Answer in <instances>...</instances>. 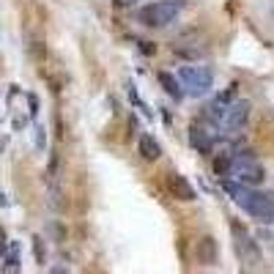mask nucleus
Returning a JSON list of instances; mask_svg holds the SVG:
<instances>
[{"label": "nucleus", "mask_w": 274, "mask_h": 274, "mask_svg": "<svg viewBox=\"0 0 274 274\" xmlns=\"http://www.w3.org/2000/svg\"><path fill=\"white\" fill-rule=\"evenodd\" d=\"M222 189L228 192L233 198V203L241 206L249 217H255V220H261V222H274V200L269 195L258 192L255 187H244V184H239V181H225Z\"/></svg>", "instance_id": "nucleus-1"}, {"label": "nucleus", "mask_w": 274, "mask_h": 274, "mask_svg": "<svg viewBox=\"0 0 274 274\" xmlns=\"http://www.w3.org/2000/svg\"><path fill=\"white\" fill-rule=\"evenodd\" d=\"M225 173L233 175V181L244 184V187H258V184H263V179H266L261 162H258L252 154H247V151L244 154H233L228 159V170Z\"/></svg>", "instance_id": "nucleus-2"}, {"label": "nucleus", "mask_w": 274, "mask_h": 274, "mask_svg": "<svg viewBox=\"0 0 274 274\" xmlns=\"http://www.w3.org/2000/svg\"><path fill=\"white\" fill-rule=\"evenodd\" d=\"M179 83L184 85V93L189 96H206L208 91H211L214 85V74L208 66H198V63H192V66H184L179 71Z\"/></svg>", "instance_id": "nucleus-3"}, {"label": "nucleus", "mask_w": 274, "mask_h": 274, "mask_svg": "<svg viewBox=\"0 0 274 274\" xmlns=\"http://www.w3.org/2000/svg\"><path fill=\"white\" fill-rule=\"evenodd\" d=\"M179 6L175 3H167V0H156V3H148L143 6L140 14H137V19L143 22L146 28H165L170 25V22L179 17Z\"/></svg>", "instance_id": "nucleus-4"}, {"label": "nucleus", "mask_w": 274, "mask_h": 274, "mask_svg": "<svg viewBox=\"0 0 274 274\" xmlns=\"http://www.w3.org/2000/svg\"><path fill=\"white\" fill-rule=\"evenodd\" d=\"M233 241H236V252L241 255V261L247 266H255L261 261V249L252 241V236L247 233V228H241L239 222H233Z\"/></svg>", "instance_id": "nucleus-5"}, {"label": "nucleus", "mask_w": 274, "mask_h": 274, "mask_svg": "<svg viewBox=\"0 0 274 274\" xmlns=\"http://www.w3.org/2000/svg\"><path fill=\"white\" fill-rule=\"evenodd\" d=\"M249 107H252V104H249L247 99H233L228 104V110H225V115H222L220 124L228 129L230 134L233 132H241L244 124H247V118H249Z\"/></svg>", "instance_id": "nucleus-6"}, {"label": "nucleus", "mask_w": 274, "mask_h": 274, "mask_svg": "<svg viewBox=\"0 0 274 274\" xmlns=\"http://www.w3.org/2000/svg\"><path fill=\"white\" fill-rule=\"evenodd\" d=\"M167 189H170V195L175 200H184V203H189V200L198 198L195 187H192V184L184 179L181 173H170V175H167Z\"/></svg>", "instance_id": "nucleus-7"}, {"label": "nucleus", "mask_w": 274, "mask_h": 274, "mask_svg": "<svg viewBox=\"0 0 274 274\" xmlns=\"http://www.w3.org/2000/svg\"><path fill=\"white\" fill-rule=\"evenodd\" d=\"M195 258H198V263H203V266H214L217 263V258H220V247H217V241L214 236H203L195 244Z\"/></svg>", "instance_id": "nucleus-8"}, {"label": "nucleus", "mask_w": 274, "mask_h": 274, "mask_svg": "<svg viewBox=\"0 0 274 274\" xmlns=\"http://www.w3.org/2000/svg\"><path fill=\"white\" fill-rule=\"evenodd\" d=\"M189 146L195 148L198 154H211V148H214V140H211V134H208L203 126L192 124V126H189Z\"/></svg>", "instance_id": "nucleus-9"}, {"label": "nucleus", "mask_w": 274, "mask_h": 274, "mask_svg": "<svg viewBox=\"0 0 274 274\" xmlns=\"http://www.w3.org/2000/svg\"><path fill=\"white\" fill-rule=\"evenodd\" d=\"M233 102V91H228V93H222V96H217V99L208 104V110H206V115L211 118V121H217L220 124L222 121V115H225V110H228V104Z\"/></svg>", "instance_id": "nucleus-10"}, {"label": "nucleus", "mask_w": 274, "mask_h": 274, "mask_svg": "<svg viewBox=\"0 0 274 274\" xmlns=\"http://www.w3.org/2000/svg\"><path fill=\"white\" fill-rule=\"evenodd\" d=\"M140 154H143L146 162H156V159L162 156V148H159V143L151 134H143L140 137Z\"/></svg>", "instance_id": "nucleus-11"}, {"label": "nucleus", "mask_w": 274, "mask_h": 274, "mask_svg": "<svg viewBox=\"0 0 274 274\" xmlns=\"http://www.w3.org/2000/svg\"><path fill=\"white\" fill-rule=\"evenodd\" d=\"M159 83H162L165 93H167V96H173V99H181V96H184L181 83H179V80H175L173 74H167V71H162V74H159Z\"/></svg>", "instance_id": "nucleus-12"}, {"label": "nucleus", "mask_w": 274, "mask_h": 274, "mask_svg": "<svg viewBox=\"0 0 274 274\" xmlns=\"http://www.w3.org/2000/svg\"><path fill=\"white\" fill-rule=\"evenodd\" d=\"M50 274H69V271H66V269H63V266H55V269H52Z\"/></svg>", "instance_id": "nucleus-13"}, {"label": "nucleus", "mask_w": 274, "mask_h": 274, "mask_svg": "<svg viewBox=\"0 0 274 274\" xmlns=\"http://www.w3.org/2000/svg\"><path fill=\"white\" fill-rule=\"evenodd\" d=\"M115 3H118V6H132L134 0H115Z\"/></svg>", "instance_id": "nucleus-14"}, {"label": "nucleus", "mask_w": 274, "mask_h": 274, "mask_svg": "<svg viewBox=\"0 0 274 274\" xmlns=\"http://www.w3.org/2000/svg\"><path fill=\"white\" fill-rule=\"evenodd\" d=\"M0 255H3V241H0Z\"/></svg>", "instance_id": "nucleus-15"}]
</instances>
